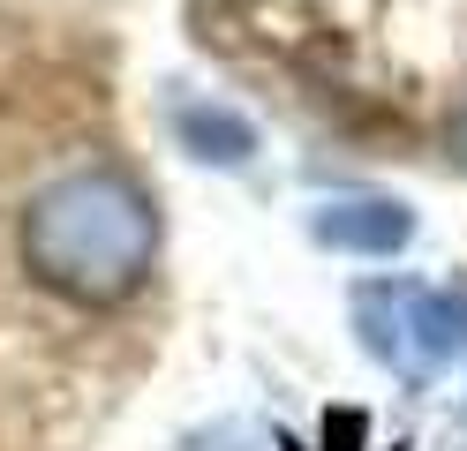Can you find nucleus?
<instances>
[{"instance_id": "1", "label": "nucleus", "mask_w": 467, "mask_h": 451, "mask_svg": "<svg viewBox=\"0 0 467 451\" xmlns=\"http://www.w3.org/2000/svg\"><path fill=\"white\" fill-rule=\"evenodd\" d=\"M16 249L46 293L76 301V309H113L151 279L159 210L143 180H129L121 166H76L23 203Z\"/></svg>"}, {"instance_id": "2", "label": "nucleus", "mask_w": 467, "mask_h": 451, "mask_svg": "<svg viewBox=\"0 0 467 451\" xmlns=\"http://www.w3.org/2000/svg\"><path fill=\"white\" fill-rule=\"evenodd\" d=\"M355 331L400 384L430 391L467 346V301L437 293L422 279H369L355 286Z\"/></svg>"}, {"instance_id": "3", "label": "nucleus", "mask_w": 467, "mask_h": 451, "mask_svg": "<svg viewBox=\"0 0 467 451\" xmlns=\"http://www.w3.org/2000/svg\"><path fill=\"white\" fill-rule=\"evenodd\" d=\"M309 233L339 256H400L415 241V210L392 203V196H339L309 219Z\"/></svg>"}, {"instance_id": "4", "label": "nucleus", "mask_w": 467, "mask_h": 451, "mask_svg": "<svg viewBox=\"0 0 467 451\" xmlns=\"http://www.w3.org/2000/svg\"><path fill=\"white\" fill-rule=\"evenodd\" d=\"M173 136H182L189 159H203V166H242V159H256V120L234 113V106H219V98H189L182 113H173Z\"/></svg>"}, {"instance_id": "5", "label": "nucleus", "mask_w": 467, "mask_h": 451, "mask_svg": "<svg viewBox=\"0 0 467 451\" xmlns=\"http://www.w3.org/2000/svg\"><path fill=\"white\" fill-rule=\"evenodd\" d=\"M189 451H249V444H242V429H212V436H196Z\"/></svg>"}, {"instance_id": "6", "label": "nucleus", "mask_w": 467, "mask_h": 451, "mask_svg": "<svg viewBox=\"0 0 467 451\" xmlns=\"http://www.w3.org/2000/svg\"><path fill=\"white\" fill-rule=\"evenodd\" d=\"M452 150H460V166H467V106L452 113Z\"/></svg>"}, {"instance_id": "7", "label": "nucleus", "mask_w": 467, "mask_h": 451, "mask_svg": "<svg viewBox=\"0 0 467 451\" xmlns=\"http://www.w3.org/2000/svg\"><path fill=\"white\" fill-rule=\"evenodd\" d=\"M286 451H295V444H286Z\"/></svg>"}]
</instances>
